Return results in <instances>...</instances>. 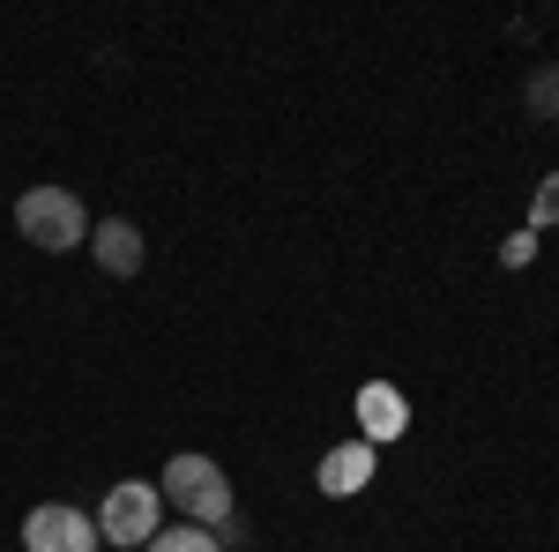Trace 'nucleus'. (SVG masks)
Returning <instances> with one entry per match:
<instances>
[{
    "label": "nucleus",
    "instance_id": "1",
    "mask_svg": "<svg viewBox=\"0 0 559 552\" xmlns=\"http://www.w3.org/2000/svg\"><path fill=\"white\" fill-rule=\"evenodd\" d=\"M157 493L179 508V522H202L210 538H224V545L239 538V501H231V478L216 470V456H194V448H187V456H173Z\"/></svg>",
    "mask_w": 559,
    "mask_h": 552
},
{
    "label": "nucleus",
    "instance_id": "2",
    "mask_svg": "<svg viewBox=\"0 0 559 552\" xmlns=\"http://www.w3.org/2000/svg\"><path fill=\"white\" fill-rule=\"evenodd\" d=\"M15 232L31 247H45V255H68V247H90V210H83V195H68V187H31L15 202Z\"/></svg>",
    "mask_w": 559,
    "mask_h": 552
},
{
    "label": "nucleus",
    "instance_id": "3",
    "mask_svg": "<svg viewBox=\"0 0 559 552\" xmlns=\"http://www.w3.org/2000/svg\"><path fill=\"white\" fill-rule=\"evenodd\" d=\"M165 530V493L157 485H142V478H120L112 493H105V508H97V538L105 545H150Z\"/></svg>",
    "mask_w": 559,
    "mask_h": 552
},
{
    "label": "nucleus",
    "instance_id": "4",
    "mask_svg": "<svg viewBox=\"0 0 559 552\" xmlns=\"http://www.w3.org/2000/svg\"><path fill=\"white\" fill-rule=\"evenodd\" d=\"M97 515L68 508V501H45V508L23 515V552H97Z\"/></svg>",
    "mask_w": 559,
    "mask_h": 552
},
{
    "label": "nucleus",
    "instance_id": "5",
    "mask_svg": "<svg viewBox=\"0 0 559 552\" xmlns=\"http://www.w3.org/2000/svg\"><path fill=\"white\" fill-rule=\"evenodd\" d=\"M366 485H373V441H344V448L321 456V493H329V501H350V493H366Z\"/></svg>",
    "mask_w": 559,
    "mask_h": 552
},
{
    "label": "nucleus",
    "instance_id": "6",
    "mask_svg": "<svg viewBox=\"0 0 559 552\" xmlns=\"http://www.w3.org/2000/svg\"><path fill=\"white\" fill-rule=\"evenodd\" d=\"M90 255H97L105 277H134L142 269V232L128 216H105V224H90Z\"/></svg>",
    "mask_w": 559,
    "mask_h": 552
},
{
    "label": "nucleus",
    "instance_id": "7",
    "mask_svg": "<svg viewBox=\"0 0 559 552\" xmlns=\"http://www.w3.org/2000/svg\"><path fill=\"white\" fill-rule=\"evenodd\" d=\"M403 419H411V411H403V396H395L388 381H366V388H358V425H366V441H395V433H403Z\"/></svg>",
    "mask_w": 559,
    "mask_h": 552
},
{
    "label": "nucleus",
    "instance_id": "8",
    "mask_svg": "<svg viewBox=\"0 0 559 552\" xmlns=\"http://www.w3.org/2000/svg\"><path fill=\"white\" fill-rule=\"evenodd\" d=\"M142 552H224V538H210L202 522H173V530H157Z\"/></svg>",
    "mask_w": 559,
    "mask_h": 552
},
{
    "label": "nucleus",
    "instance_id": "9",
    "mask_svg": "<svg viewBox=\"0 0 559 552\" xmlns=\"http://www.w3.org/2000/svg\"><path fill=\"white\" fill-rule=\"evenodd\" d=\"M545 224H559V172L537 187V202H530V232H545Z\"/></svg>",
    "mask_w": 559,
    "mask_h": 552
},
{
    "label": "nucleus",
    "instance_id": "10",
    "mask_svg": "<svg viewBox=\"0 0 559 552\" xmlns=\"http://www.w3.org/2000/svg\"><path fill=\"white\" fill-rule=\"evenodd\" d=\"M537 255V232H530V224H522L515 239H508V247H500V261H508V269H522V261Z\"/></svg>",
    "mask_w": 559,
    "mask_h": 552
}]
</instances>
